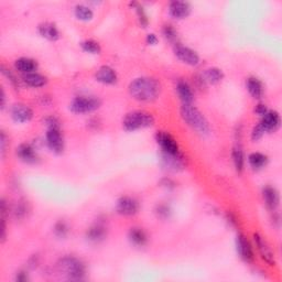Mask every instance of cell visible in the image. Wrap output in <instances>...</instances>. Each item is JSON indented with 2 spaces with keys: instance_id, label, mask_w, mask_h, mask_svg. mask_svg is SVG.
I'll list each match as a JSON object with an SVG mask.
<instances>
[{
  "instance_id": "6da1fadb",
  "label": "cell",
  "mask_w": 282,
  "mask_h": 282,
  "mask_svg": "<svg viewBox=\"0 0 282 282\" xmlns=\"http://www.w3.org/2000/svg\"><path fill=\"white\" fill-rule=\"evenodd\" d=\"M129 94L139 102H154L160 94V84L157 79L146 76L135 78L129 85Z\"/></svg>"
},
{
  "instance_id": "2e32d148",
  "label": "cell",
  "mask_w": 282,
  "mask_h": 282,
  "mask_svg": "<svg viewBox=\"0 0 282 282\" xmlns=\"http://www.w3.org/2000/svg\"><path fill=\"white\" fill-rule=\"evenodd\" d=\"M95 78L99 83L111 85V84H115L117 82V74L114 68L108 65H103L96 72Z\"/></svg>"
},
{
  "instance_id": "60d3db41",
  "label": "cell",
  "mask_w": 282,
  "mask_h": 282,
  "mask_svg": "<svg viewBox=\"0 0 282 282\" xmlns=\"http://www.w3.org/2000/svg\"><path fill=\"white\" fill-rule=\"evenodd\" d=\"M17 281H27L28 280V276L25 271H20L17 273V278H16Z\"/></svg>"
},
{
  "instance_id": "ba28073f",
  "label": "cell",
  "mask_w": 282,
  "mask_h": 282,
  "mask_svg": "<svg viewBox=\"0 0 282 282\" xmlns=\"http://www.w3.org/2000/svg\"><path fill=\"white\" fill-rule=\"evenodd\" d=\"M116 211L119 215L134 216L139 211V203L134 197L123 196L117 201Z\"/></svg>"
},
{
  "instance_id": "f1b7e54d",
  "label": "cell",
  "mask_w": 282,
  "mask_h": 282,
  "mask_svg": "<svg viewBox=\"0 0 282 282\" xmlns=\"http://www.w3.org/2000/svg\"><path fill=\"white\" fill-rule=\"evenodd\" d=\"M80 47H82L83 51H85L87 52V53H91V54H99L100 51H102L99 43L91 39L83 41L82 43H80Z\"/></svg>"
},
{
  "instance_id": "8fae6325",
  "label": "cell",
  "mask_w": 282,
  "mask_h": 282,
  "mask_svg": "<svg viewBox=\"0 0 282 282\" xmlns=\"http://www.w3.org/2000/svg\"><path fill=\"white\" fill-rule=\"evenodd\" d=\"M263 127L265 132H275L279 129L281 125V118L279 112L275 110H268L261 117V122L259 123Z\"/></svg>"
},
{
  "instance_id": "ab89813d",
  "label": "cell",
  "mask_w": 282,
  "mask_h": 282,
  "mask_svg": "<svg viewBox=\"0 0 282 282\" xmlns=\"http://www.w3.org/2000/svg\"><path fill=\"white\" fill-rule=\"evenodd\" d=\"M146 41L149 46H156V44L158 43V38H157V35L155 33H149L147 34Z\"/></svg>"
},
{
  "instance_id": "4dcf8cb0",
  "label": "cell",
  "mask_w": 282,
  "mask_h": 282,
  "mask_svg": "<svg viewBox=\"0 0 282 282\" xmlns=\"http://www.w3.org/2000/svg\"><path fill=\"white\" fill-rule=\"evenodd\" d=\"M162 33L168 41L175 42L178 40V31L174 29L172 25H166L162 28Z\"/></svg>"
},
{
  "instance_id": "4316f807",
  "label": "cell",
  "mask_w": 282,
  "mask_h": 282,
  "mask_svg": "<svg viewBox=\"0 0 282 282\" xmlns=\"http://www.w3.org/2000/svg\"><path fill=\"white\" fill-rule=\"evenodd\" d=\"M248 162L249 166H251L253 170H260V169L267 166L268 158L267 156L260 154V152H252V154H251L248 157Z\"/></svg>"
},
{
  "instance_id": "4fadbf2b",
  "label": "cell",
  "mask_w": 282,
  "mask_h": 282,
  "mask_svg": "<svg viewBox=\"0 0 282 282\" xmlns=\"http://www.w3.org/2000/svg\"><path fill=\"white\" fill-rule=\"evenodd\" d=\"M191 14V6L185 1H172L169 5V15L174 19H185Z\"/></svg>"
},
{
  "instance_id": "74e56055",
  "label": "cell",
  "mask_w": 282,
  "mask_h": 282,
  "mask_svg": "<svg viewBox=\"0 0 282 282\" xmlns=\"http://www.w3.org/2000/svg\"><path fill=\"white\" fill-rule=\"evenodd\" d=\"M267 111H268V108H267V106H266L265 104H258L256 106V108H255L256 114L261 116V117H263Z\"/></svg>"
},
{
  "instance_id": "83f0119b",
  "label": "cell",
  "mask_w": 282,
  "mask_h": 282,
  "mask_svg": "<svg viewBox=\"0 0 282 282\" xmlns=\"http://www.w3.org/2000/svg\"><path fill=\"white\" fill-rule=\"evenodd\" d=\"M74 15L80 21H90L94 17V13L90 7L86 5H76L74 8Z\"/></svg>"
},
{
  "instance_id": "3957f363",
  "label": "cell",
  "mask_w": 282,
  "mask_h": 282,
  "mask_svg": "<svg viewBox=\"0 0 282 282\" xmlns=\"http://www.w3.org/2000/svg\"><path fill=\"white\" fill-rule=\"evenodd\" d=\"M58 270L70 281H80L85 277V266L78 258L72 256L61 258L58 263Z\"/></svg>"
},
{
  "instance_id": "d6a6232c",
  "label": "cell",
  "mask_w": 282,
  "mask_h": 282,
  "mask_svg": "<svg viewBox=\"0 0 282 282\" xmlns=\"http://www.w3.org/2000/svg\"><path fill=\"white\" fill-rule=\"evenodd\" d=\"M1 73L6 76V78H8V80H9V82L13 84L15 87L19 86V82H18L17 78L15 76V74L10 70H8V68H6L3 65L1 66Z\"/></svg>"
},
{
  "instance_id": "277c9868",
  "label": "cell",
  "mask_w": 282,
  "mask_h": 282,
  "mask_svg": "<svg viewBox=\"0 0 282 282\" xmlns=\"http://www.w3.org/2000/svg\"><path fill=\"white\" fill-rule=\"evenodd\" d=\"M155 124V118L150 112L143 110H135L129 112L124 118L123 126L125 130L136 131L139 129L151 127Z\"/></svg>"
},
{
  "instance_id": "f35d334b",
  "label": "cell",
  "mask_w": 282,
  "mask_h": 282,
  "mask_svg": "<svg viewBox=\"0 0 282 282\" xmlns=\"http://www.w3.org/2000/svg\"><path fill=\"white\" fill-rule=\"evenodd\" d=\"M0 143H1V156L5 157L6 154V144H7V137L5 132L1 131V136H0Z\"/></svg>"
},
{
  "instance_id": "484cf974",
  "label": "cell",
  "mask_w": 282,
  "mask_h": 282,
  "mask_svg": "<svg viewBox=\"0 0 282 282\" xmlns=\"http://www.w3.org/2000/svg\"><path fill=\"white\" fill-rule=\"evenodd\" d=\"M22 79L27 85H29L31 87H42L47 83V78L46 76L39 74L37 72L25 74L22 76Z\"/></svg>"
},
{
  "instance_id": "e575fe53",
  "label": "cell",
  "mask_w": 282,
  "mask_h": 282,
  "mask_svg": "<svg viewBox=\"0 0 282 282\" xmlns=\"http://www.w3.org/2000/svg\"><path fill=\"white\" fill-rule=\"evenodd\" d=\"M265 134H266V132H265V130L263 129V127L260 126V124H258L252 129V131H251V139L253 141L259 140L260 138H263V136Z\"/></svg>"
},
{
  "instance_id": "1f68e13d",
  "label": "cell",
  "mask_w": 282,
  "mask_h": 282,
  "mask_svg": "<svg viewBox=\"0 0 282 282\" xmlns=\"http://www.w3.org/2000/svg\"><path fill=\"white\" fill-rule=\"evenodd\" d=\"M54 234L59 237V238H65L68 234V226L65 221L60 220L55 224Z\"/></svg>"
},
{
  "instance_id": "52a82bcc",
  "label": "cell",
  "mask_w": 282,
  "mask_h": 282,
  "mask_svg": "<svg viewBox=\"0 0 282 282\" xmlns=\"http://www.w3.org/2000/svg\"><path fill=\"white\" fill-rule=\"evenodd\" d=\"M174 54L180 61L188 64L191 66H196L200 64V55L196 53L194 50H192L191 47L182 46L180 43H175L174 47Z\"/></svg>"
},
{
  "instance_id": "d590c367",
  "label": "cell",
  "mask_w": 282,
  "mask_h": 282,
  "mask_svg": "<svg viewBox=\"0 0 282 282\" xmlns=\"http://www.w3.org/2000/svg\"><path fill=\"white\" fill-rule=\"evenodd\" d=\"M44 124H46V126L47 127V129L49 128H60L59 119L54 116L47 117V118L44 119Z\"/></svg>"
},
{
  "instance_id": "7402d4cb",
  "label": "cell",
  "mask_w": 282,
  "mask_h": 282,
  "mask_svg": "<svg viewBox=\"0 0 282 282\" xmlns=\"http://www.w3.org/2000/svg\"><path fill=\"white\" fill-rule=\"evenodd\" d=\"M87 239L92 243H99L106 237V228L102 224H95L86 233Z\"/></svg>"
},
{
  "instance_id": "9c48e42d",
  "label": "cell",
  "mask_w": 282,
  "mask_h": 282,
  "mask_svg": "<svg viewBox=\"0 0 282 282\" xmlns=\"http://www.w3.org/2000/svg\"><path fill=\"white\" fill-rule=\"evenodd\" d=\"M47 144L54 154H62L64 149V140L60 128H49L47 131Z\"/></svg>"
},
{
  "instance_id": "7c38bea8",
  "label": "cell",
  "mask_w": 282,
  "mask_h": 282,
  "mask_svg": "<svg viewBox=\"0 0 282 282\" xmlns=\"http://www.w3.org/2000/svg\"><path fill=\"white\" fill-rule=\"evenodd\" d=\"M236 247L241 259L247 261V263H251L253 258H255V256H253L252 247L251 243H249V240L246 238L243 234H238V235H237Z\"/></svg>"
},
{
  "instance_id": "cb8c5ba5",
  "label": "cell",
  "mask_w": 282,
  "mask_h": 282,
  "mask_svg": "<svg viewBox=\"0 0 282 282\" xmlns=\"http://www.w3.org/2000/svg\"><path fill=\"white\" fill-rule=\"evenodd\" d=\"M246 85H247V90L249 92V94H251L253 98L259 99L263 97L264 85H263V83L260 82V79H258L257 78H249L247 79Z\"/></svg>"
},
{
  "instance_id": "f546056e",
  "label": "cell",
  "mask_w": 282,
  "mask_h": 282,
  "mask_svg": "<svg viewBox=\"0 0 282 282\" xmlns=\"http://www.w3.org/2000/svg\"><path fill=\"white\" fill-rule=\"evenodd\" d=\"M130 6L136 9L137 15H138V19H139L140 25L142 27H147L149 20H148V16L146 15V13H144L143 7L141 5H139L138 2H130Z\"/></svg>"
},
{
  "instance_id": "8992f818",
  "label": "cell",
  "mask_w": 282,
  "mask_h": 282,
  "mask_svg": "<svg viewBox=\"0 0 282 282\" xmlns=\"http://www.w3.org/2000/svg\"><path fill=\"white\" fill-rule=\"evenodd\" d=\"M157 142L162 150V154L164 155H171V156H178L181 155L179 144L176 140L173 137L168 134L166 131H158L156 135Z\"/></svg>"
},
{
  "instance_id": "5b68a950",
  "label": "cell",
  "mask_w": 282,
  "mask_h": 282,
  "mask_svg": "<svg viewBox=\"0 0 282 282\" xmlns=\"http://www.w3.org/2000/svg\"><path fill=\"white\" fill-rule=\"evenodd\" d=\"M100 106V100L93 96H78L70 105V110L75 114H87L96 110Z\"/></svg>"
},
{
  "instance_id": "ac0fdd59",
  "label": "cell",
  "mask_w": 282,
  "mask_h": 282,
  "mask_svg": "<svg viewBox=\"0 0 282 282\" xmlns=\"http://www.w3.org/2000/svg\"><path fill=\"white\" fill-rule=\"evenodd\" d=\"M176 92H178L179 97L182 100L183 105L192 104L194 100V94H193L191 86L184 80H179L176 84Z\"/></svg>"
},
{
  "instance_id": "9a60e30c",
  "label": "cell",
  "mask_w": 282,
  "mask_h": 282,
  "mask_svg": "<svg viewBox=\"0 0 282 282\" xmlns=\"http://www.w3.org/2000/svg\"><path fill=\"white\" fill-rule=\"evenodd\" d=\"M18 158L26 163H35L38 162V155L35 152L34 148L29 143H21L17 148Z\"/></svg>"
},
{
  "instance_id": "d4e9b609",
  "label": "cell",
  "mask_w": 282,
  "mask_h": 282,
  "mask_svg": "<svg viewBox=\"0 0 282 282\" xmlns=\"http://www.w3.org/2000/svg\"><path fill=\"white\" fill-rule=\"evenodd\" d=\"M233 162L234 166H235V169L237 172H241L244 170L245 167V156H244V151H243V147L239 141H237L235 147L233 149Z\"/></svg>"
},
{
  "instance_id": "603a6c76",
  "label": "cell",
  "mask_w": 282,
  "mask_h": 282,
  "mask_svg": "<svg viewBox=\"0 0 282 282\" xmlns=\"http://www.w3.org/2000/svg\"><path fill=\"white\" fill-rule=\"evenodd\" d=\"M202 78L204 83L219 84L223 80L224 73L219 67H209L204 71V73L202 74Z\"/></svg>"
},
{
  "instance_id": "8d00e7d4",
  "label": "cell",
  "mask_w": 282,
  "mask_h": 282,
  "mask_svg": "<svg viewBox=\"0 0 282 282\" xmlns=\"http://www.w3.org/2000/svg\"><path fill=\"white\" fill-rule=\"evenodd\" d=\"M15 214L17 217H23L27 214V205L25 203H19L16 208Z\"/></svg>"
},
{
  "instance_id": "ffe728a7",
  "label": "cell",
  "mask_w": 282,
  "mask_h": 282,
  "mask_svg": "<svg viewBox=\"0 0 282 282\" xmlns=\"http://www.w3.org/2000/svg\"><path fill=\"white\" fill-rule=\"evenodd\" d=\"M128 238L130 243L136 247H143L148 241V236L142 228L134 227L128 233Z\"/></svg>"
},
{
  "instance_id": "5bb4252c",
  "label": "cell",
  "mask_w": 282,
  "mask_h": 282,
  "mask_svg": "<svg viewBox=\"0 0 282 282\" xmlns=\"http://www.w3.org/2000/svg\"><path fill=\"white\" fill-rule=\"evenodd\" d=\"M11 117L16 123H28L33 117V111L26 105L17 104L14 105L13 108H11Z\"/></svg>"
},
{
  "instance_id": "836d02e7",
  "label": "cell",
  "mask_w": 282,
  "mask_h": 282,
  "mask_svg": "<svg viewBox=\"0 0 282 282\" xmlns=\"http://www.w3.org/2000/svg\"><path fill=\"white\" fill-rule=\"evenodd\" d=\"M156 213H157V215H158V217H160V219H168L169 216H170L171 211H170V208H169V206H167V205L161 204V205H159V206H157Z\"/></svg>"
},
{
  "instance_id": "e0dca14e",
  "label": "cell",
  "mask_w": 282,
  "mask_h": 282,
  "mask_svg": "<svg viewBox=\"0 0 282 282\" xmlns=\"http://www.w3.org/2000/svg\"><path fill=\"white\" fill-rule=\"evenodd\" d=\"M263 194L265 203L268 206V208L271 209V211H276L280 203L279 192L272 187H266L263 191Z\"/></svg>"
},
{
  "instance_id": "30bf717a",
  "label": "cell",
  "mask_w": 282,
  "mask_h": 282,
  "mask_svg": "<svg viewBox=\"0 0 282 282\" xmlns=\"http://www.w3.org/2000/svg\"><path fill=\"white\" fill-rule=\"evenodd\" d=\"M253 238H255L257 249L258 251H259L261 258H263L266 263L269 264L270 266H275L276 265L275 253L271 251V248H270V246L268 245L267 241H266V239L263 236H260L259 234H255V235H253Z\"/></svg>"
},
{
  "instance_id": "7a4b0ae2",
  "label": "cell",
  "mask_w": 282,
  "mask_h": 282,
  "mask_svg": "<svg viewBox=\"0 0 282 282\" xmlns=\"http://www.w3.org/2000/svg\"><path fill=\"white\" fill-rule=\"evenodd\" d=\"M181 116L185 123L190 126L193 130L201 135H207L209 132V124L205 116L192 104L182 105L181 107Z\"/></svg>"
},
{
  "instance_id": "d6986e66",
  "label": "cell",
  "mask_w": 282,
  "mask_h": 282,
  "mask_svg": "<svg viewBox=\"0 0 282 282\" xmlns=\"http://www.w3.org/2000/svg\"><path fill=\"white\" fill-rule=\"evenodd\" d=\"M39 33L50 41H56L60 39V31L54 23L43 22L38 28Z\"/></svg>"
},
{
  "instance_id": "44dd1931",
  "label": "cell",
  "mask_w": 282,
  "mask_h": 282,
  "mask_svg": "<svg viewBox=\"0 0 282 282\" xmlns=\"http://www.w3.org/2000/svg\"><path fill=\"white\" fill-rule=\"evenodd\" d=\"M16 68L19 72L25 74H29V73H33V72L38 68V63L34 61V60L29 59V58H20L15 63Z\"/></svg>"
}]
</instances>
